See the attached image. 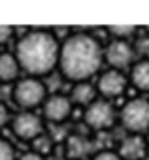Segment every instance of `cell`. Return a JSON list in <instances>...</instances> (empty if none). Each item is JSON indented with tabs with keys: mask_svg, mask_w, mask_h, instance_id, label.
<instances>
[{
	"mask_svg": "<svg viewBox=\"0 0 149 160\" xmlns=\"http://www.w3.org/2000/svg\"><path fill=\"white\" fill-rule=\"evenodd\" d=\"M104 62V47L89 32L68 36L59 49V70L74 83L89 81Z\"/></svg>",
	"mask_w": 149,
	"mask_h": 160,
	"instance_id": "obj_1",
	"label": "cell"
},
{
	"mask_svg": "<svg viewBox=\"0 0 149 160\" xmlns=\"http://www.w3.org/2000/svg\"><path fill=\"white\" fill-rule=\"evenodd\" d=\"M59 49L60 43L57 36L49 30H30L23 38H19L15 45L13 57L23 72L28 77H42L51 73L59 64Z\"/></svg>",
	"mask_w": 149,
	"mask_h": 160,
	"instance_id": "obj_2",
	"label": "cell"
},
{
	"mask_svg": "<svg viewBox=\"0 0 149 160\" xmlns=\"http://www.w3.org/2000/svg\"><path fill=\"white\" fill-rule=\"evenodd\" d=\"M12 96L19 108H23L25 111H30L45 102L47 87L38 77H23V79H17V83L12 91Z\"/></svg>",
	"mask_w": 149,
	"mask_h": 160,
	"instance_id": "obj_3",
	"label": "cell"
},
{
	"mask_svg": "<svg viewBox=\"0 0 149 160\" xmlns=\"http://www.w3.org/2000/svg\"><path fill=\"white\" fill-rule=\"evenodd\" d=\"M121 124L132 136H141L149 130V100L147 98H132L128 100L121 113Z\"/></svg>",
	"mask_w": 149,
	"mask_h": 160,
	"instance_id": "obj_4",
	"label": "cell"
},
{
	"mask_svg": "<svg viewBox=\"0 0 149 160\" xmlns=\"http://www.w3.org/2000/svg\"><path fill=\"white\" fill-rule=\"evenodd\" d=\"M115 119H117L115 108L108 100H95L91 106L85 108L83 113L85 124L93 130H108L113 126Z\"/></svg>",
	"mask_w": 149,
	"mask_h": 160,
	"instance_id": "obj_5",
	"label": "cell"
},
{
	"mask_svg": "<svg viewBox=\"0 0 149 160\" xmlns=\"http://www.w3.org/2000/svg\"><path fill=\"white\" fill-rule=\"evenodd\" d=\"M10 124H12V132L15 134V138L23 141H36L40 136H44V121L40 115L32 111L17 113L10 121Z\"/></svg>",
	"mask_w": 149,
	"mask_h": 160,
	"instance_id": "obj_6",
	"label": "cell"
},
{
	"mask_svg": "<svg viewBox=\"0 0 149 160\" xmlns=\"http://www.w3.org/2000/svg\"><path fill=\"white\" fill-rule=\"evenodd\" d=\"M134 47L128 42L111 40L108 47L104 49V60L111 66V70L123 72L125 68H130L134 64Z\"/></svg>",
	"mask_w": 149,
	"mask_h": 160,
	"instance_id": "obj_7",
	"label": "cell"
},
{
	"mask_svg": "<svg viewBox=\"0 0 149 160\" xmlns=\"http://www.w3.org/2000/svg\"><path fill=\"white\" fill-rule=\"evenodd\" d=\"M128 85V79L123 72L117 70H106L98 75V81H96V92L102 94L104 98H117L126 91Z\"/></svg>",
	"mask_w": 149,
	"mask_h": 160,
	"instance_id": "obj_8",
	"label": "cell"
},
{
	"mask_svg": "<svg viewBox=\"0 0 149 160\" xmlns=\"http://www.w3.org/2000/svg\"><path fill=\"white\" fill-rule=\"evenodd\" d=\"M72 115V102L64 94H51L44 102V117L49 122H64Z\"/></svg>",
	"mask_w": 149,
	"mask_h": 160,
	"instance_id": "obj_9",
	"label": "cell"
},
{
	"mask_svg": "<svg viewBox=\"0 0 149 160\" xmlns=\"http://www.w3.org/2000/svg\"><path fill=\"white\" fill-rule=\"evenodd\" d=\"M121 160H143L147 156V141L143 136H126L121 141L119 152Z\"/></svg>",
	"mask_w": 149,
	"mask_h": 160,
	"instance_id": "obj_10",
	"label": "cell"
},
{
	"mask_svg": "<svg viewBox=\"0 0 149 160\" xmlns=\"http://www.w3.org/2000/svg\"><path fill=\"white\" fill-rule=\"evenodd\" d=\"M96 87L93 85V83H89V81H81V83H76L72 87V91H70V102H72V106L74 104H78V106H81V108H87V106H91L95 100H96Z\"/></svg>",
	"mask_w": 149,
	"mask_h": 160,
	"instance_id": "obj_11",
	"label": "cell"
},
{
	"mask_svg": "<svg viewBox=\"0 0 149 160\" xmlns=\"http://www.w3.org/2000/svg\"><path fill=\"white\" fill-rule=\"evenodd\" d=\"M130 83L138 91L149 92V58H141L130 66Z\"/></svg>",
	"mask_w": 149,
	"mask_h": 160,
	"instance_id": "obj_12",
	"label": "cell"
},
{
	"mask_svg": "<svg viewBox=\"0 0 149 160\" xmlns=\"http://www.w3.org/2000/svg\"><path fill=\"white\" fill-rule=\"evenodd\" d=\"M19 64H17V58L12 55V53H0V81H15L19 77Z\"/></svg>",
	"mask_w": 149,
	"mask_h": 160,
	"instance_id": "obj_13",
	"label": "cell"
},
{
	"mask_svg": "<svg viewBox=\"0 0 149 160\" xmlns=\"http://www.w3.org/2000/svg\"><path fill=\"white\" fill-rule=\"evenodd\" d=\"M89 152V141L81 136H70L66 139V154L70 160H81Z\"/></svg>",
	"mask_w": 149,
	"mask_h": 160,
	"instance_id": "obj_14",
	"label": "cell"
},
{
	"mask_svg": "<svg viewBox=\"0 0 149 160\" xmlns=\"http://www.w3.org/2000/svg\"><path fill=\"white\" fill-rule=\"evenodd\" d=\"M108 32L111 34L113 40L128 42V38H132V36L136 34V27H110Z\"/></svg>",
	"mask_w": 149,
	"mask_h": 160,
	"instance_id": "obj_15",
	"label": "cell"
},
{
	"mask_svg": "<svg viewBox=\"0 0 149 160\" xmlns=\"http://www.w3.org/2000/svg\"><path fill=\"white\" fill-rule=\"evenodd\" d=\"M132 47H134V55H141V57L149 55V36H141V38H138L136 43H134Z\"/></svg>",
	"mask_w": 149,
	"mask_h": 160,
	"instance_id": "obj_16",
	"label": "cell"
},
{
	"mask_svg": "<svg viewBox=\"0 0 149 160\" xmlns=\"http://www.w3.org/2000/svg\"><path fill=\"white\" fill-rule=\"evenodd\" d=\"M0 160H15L13 147L6 139H2V138H0Z\"/></svg>",
	"mask_w": 149,
	"mask_h": 160,
	"instance_id": "obj_17",
	"label": "cell"
},
{
	"mask_svg": "<svg viewBox=\"0 0 149 160\" xmlns=\"http://www.w3.org/2000/svg\"><path fill=\"white\" fill-rule=\"evenodd\" d=\"M49 149H51V139L49 138H45V136H40L38 139H36V151L34 152H38V154H45V152H49Z\"/></svg>",
	"mask_w": 149,
	"mask_h": 160,
	"instance_id": "obj_18",
	"label": "cell"
},
{
	"mask_svg": "<svg viewBox=\"0 0 149 160\" xmlns=\"http://www.w3.org/2000/svg\"><path fill=\"white\" fill-rule=\"evenodd\" d=\"M12 38H13V27L0 25V45H6Z\"/></svg>",
	"mask_w": 149,
	"mask_h": 160,
	"instance_id": "obj_19",
	"label": "cell"
},
{
	"mask_svg": "<svg viewBox=\"0 0 149 160\" xmlns=\"http://www.w3.org/2000/svg\"><path fill=\"white\" fill-rule=\"evenodd\" d=\"M93 160H121V156L115 151H100L93 156Z\"/></svg>",
	"mask_w": 149,
	"mask_h": 160,
	"instance_id": "obj_20",
	"label": "cell"
},
{
	"mask_svg": "<svg viewBox=\"0 0 149 160\" xmlns=\"http://www.w3.org/2000/svg\"><path fill=\"white\" fill-rule=\"evenodd\" d=\"M10 122V109L0 102V128H4Z\"/></svg>",
	"mask_w": 149,
	"mask_h": 160,
	"instance_id": "obj_21",
	"label": "cell"
},
{
	"mask_svg": "<svg viewBox=\"0 0 149 160\" xmlns=\"http://www.w3.org/2000/svg\"><path fill=\"white\" fill-rule=\"evenodd\" d=\"M15 160H45L42 154H38V152H34V151H30V152H23L19 158H15Z\"/></svg>",
	"mask_w": 149,
	"mask_h": 160,
	"instance_id": "obj_22",
	"label": "cell"
},
{
	"mask_svg": "<svg viewBox=\"0 0 149 160\" xmlns=\"http://www.w3.org/2000/svg\"><path fill=\"white\" fill-rule=\"evenodd\" d=\"M143 160H149V154H147V156H145V158H143Z\"/></svg>",
	"mask_w": 149,
	"mask_h": 160,
	"instance_id": "obj_23",
	"label": "cell"
},
{
	"mask_svg": "<svg viewBox=\"0 0 149 160\" xmlns=\"http://www.w3.org/2000/svg\"><path fill=\"white\" fill-rule=\"evenodd\" d=\"M147 36H149V27H147Z\"/></svg>",
	"mask_w": 149,
	"mask_h": 160,
	"instance_id": "obj_24",
	"label": "cell"
}]
</instances>
